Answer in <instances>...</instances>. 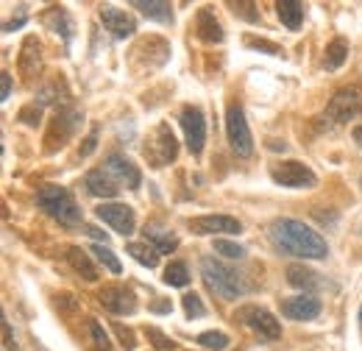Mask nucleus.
<instances>
[{"mask_svg":"<svg viewBox=\"0 0 362 351\" xmlns=\"http://www.w3.org/2000/svg\"><path fill=\"white\" fill-rule=\"evenodd\" d=\"M271 240L281 254L304 257V260H323L329 254L326 240L317 234L313 226L293 218H279L271 223Z\"/></svg>","mask_w":362,"mask_h":351,"instance_id":"1","label":"nucleus"},{"mask_svg":"<svg viewBox=\"0 0 362 351\" xmlns=\"http://www.w3.org/2000/svg\"><path fill=\"white\" fill-rule=\"evenodd\" d=\"M201 276H204V284L215 296H221L226 301H234V299H240V296L248 293V284L243 282V276L234 267H228L221 260H215V257H206L201 263Z\"/></svg>","mask_w":362,"mask_h":351,"instance_id":"2","label":"nucleus"},{"mask_svg":"<svg viewBox=\"0 0 362 351\" xmlns=\"http://www.w3.org/2000/svg\"><path fill=\"white\" fill-rule=\"evenodd\" d=\"M37 207L42 212H47L50 218L64 223V226H78L81 223V209L64 187H42L37 192Z\"/></svg>","mask_w":362,"mask_h":351,"instance_id":"3","label":"nucleus"},{"mask_svg":"<svg viewBox=\"0 0 362 351\" xmlns=\"http://www.w3.org/2000/svg\"><path fill=\"white\" fill-rule=\"evenodd\" d=\"M176 154H179L176 134L170 132L168 123H159V126L153 129V134L148 137V142H145V159H148L153 168H165V165H170V162L176 159Z\"/></svg>","mask_w":362,"mask_h":351,"instance_id":"4","label":"nucleus"},{"mask_svg":"<svg viewBox=\"0 0 362 351\" xmlns=\"http://www.w3.org/2000/svg\"><path fill=\"white\" fill-rule=\"evenodd\" d=\"M226 134H228V145L237 156H251L254 151V137L251 129L245 123V112L240 103H228L226 109Z\"/></svg>","mask_w":362,"mask_h":351,"instance_id":"5","label":"nucleus"},{"mask_svg":"<svg viewBox=\"0 0 362 351\" xmlns=\"http://www.w3.org/2000/svg\"><path fill=\"white\" fill-rule=\"evenodd\" d=\"M362 115V89L360 87H346L332 95L329 106H326V117L334 123H349Z\"/></svg>","mask_w":362,"mask_h":351,"instance_id":"6","label":"nucleus"},{"mask_svg":"<svg viewBox=\"0 0 362 351\" xmlns=\"http://www.w3.org/2000/svg\"><path fill=\"white\" fill-rule=\"evenodd\" d=\"M234 318H240L251 332H257L262 340H279L281 338V323L273 318L268 309L259 307H243Z\"/></svg>","mask_w":362,"mask_h":351,"instance_id":"7","label":"nucleus"},{"mask_svg":"<svg viewBox=\"0 0 362 351\" xmlns=\"http://www.w3.org/2000/svg\"><path fill=\"white\" fill-rule=\"evenodd\" d=\"M181 129L187 137V148L192 156H198L204 151V139H206V123L198 106H184L181 109Z\"/></svg>","mask_w":362,"mask_h":351,"instance_id":"8","label":"nucleus"},{"mask_svg":"<svg viewBox=\"0 0 362 351\" xmlns=\"http://www.w3.org/2000/svg\"><path fill=\"white\" fill-rule=\"evenodd\" d=\"M273 181L281 187H315L317 176L304 162H281L271 171Z\"/></svg>","mask_w":362,"mask_h":351,"instance_id":"9","label":"nucleus"},{"mask_svg":"<svg viewBox=\"0 0 362 351\" xmlns=\"http://www.w3.org/2000/svg\"><path fill=\"white\" fill-rule=\"evenodd\" d=\"M78 120H81V115H78V112H73V109H64V112H59V115L53 117L50 132H47V137H45L47 154H53L56 148H62V145L70 139V134L76 132Z\"/></svg>","mask_w":362,"mask_h":351,"instance_id":"10","label":"nucleus"},{"mask_svg":"<svg viewBox=\"0 0 362 351\" xmlns=\"http://www.w3.org/2000/svg\"><path fill=\"white\" fill-rule=\"evenodd\" d=\"M95 215L103 220V223H109L117 234H132L136 226L134 209L126 207V204H100L95 209Z\"/></svg>","mask_w":362,"mask_h":351,"instance_id":"11","label":"nucleus"},{"mask_svg":"<svg viewBox=\"0 0 362 351\" xmlns=\"http://www.w3.org/2000/svg\"><path fill=\"white\" fill-rule=\"evenodd\" d=\"M98 299H100L103 309H109L112 315H132V312H136L134 293L126 290L123 284H106Z\"/></svg>","mask_w":362,"mask_h":351,"instance_id":"12","label":"nucleus"},{"mask_svg":"<svg viewBox=\"0 0 362 351\" xmlns=\"http://www.w3.org/2000/svg\"><path fill=\"white\" fill-rule=\"evenodd\" d=\"M100 23H103V28H106L115 40H126V37H132L136 31L134 20H132L126 11L115 8V6H100Z\"/></svg>","mask_w":362,"mask_h":351,"instance_id":"13","label":"nucleus"},{"mask_svg":"<svg viewBox=\"0 0 362 351\" xmlns=\"http://www.w3.org/2000/svg\"><path fill=\"white\" fill-rule=\"evenodd\" d=\"M189 229L195 234H240V220L228 215H204L189 220Z\"/></svg>","mask_w":362,"mask_h":351,"instance_id":"14","label":"nucleus"},{"mask_svg":"<svg viewBox=\"0 0 362 351\" xmlns=\"http://www.w3.org/2000/svg\"><path fill=\"white\" fill-rule=\"evenodd\" d=\"M106 171H109V176H112L117 184H126L129 190H136V187H139V168H136L132 159H126L123 154H109Z\"/></svg>","mask_w":362,"mask_h":351,"instance_id":"15","label":"nucleus"},{"mask_svg":"<svg viewBox=\"0 0 362 351\" xmlns=\"http://www.w3.org/2000/svg\"><path fill=\"white\" fill-rule=\"evenodd\" d=\"M281 315L293 318V321H313L320 315V301L313 296H296V299H284L281 301Z\"/></svg>","mask_w":362,"mask_h":351,"instance_id":"16","label":"nucleus"},{"mask_svg":"<svg viewBox=\"0 0 362 351\" xmlns=\"http://www.w3.org/2000/svg\"><path fill=\"white\" fill-rule=\"evenodd\" d=\"M17 67H20V76H23V79H34V76L42 70V47H40V42H37L34 37H28V40L23 42Z\"/></svg>","mask_w":362,"mask_h":351,"instance_id":"17","label":"nucleus"},{"mask_svg":"<svg viewBox=\"0 0 362 351\" xmlns=\"http://www.w3.org/2000/svg\"><path fill=\"white\" fill-rule=\"evenodd\" d=\"M87 190H90L92 195H98V198H115L120 190H117V181L109 176L106 168H100V171H90L87 173Z\"/></svg>","mask_w":362,"mask_h":351,"instance_id":"18","label":"nucleus"},{"mask_svg":"<svg viewBox=\"0 0 362 351\" xmlns=\"http://www.w3.org/2000/svg\"><path fill=\"white\" fill-rule=\"evenodd\" d=\"M195 34H198L204 42H223V28H221V23L215 20V14H212L209 8H201V11H198Z\"/></svg>","mask_w":362,"mask_h":351,"instance_id":"19","label":"nucleus"},{"mask_svg":"<svg viewBox=\"0 0 362 351\" xmlns=\"http://www.w3.org/2000/svg\"><path fill=\"white\" fill-rule=\"evenodd\" d=\"M287 282H290L293 287L304 290V293H310V290H317V287H320V276H317L315 270L304 267V265H290V267H287Z\"/></svg>","mask_w":362,"mask_h":351,"instance_id":"20","label":"nucleus"},{"mask_svg":"<svg viewBox=\"0 0 362 351\" xmlns=\"http://www.w3.org/2000/svg\"><path fill=\"white\" fill-rule=\"evenodd\" d=\"M134 8H139L145 17H151V20H159V23H170L173 20V8H170V3H165V0H134L132 3Z\"/></svg>","mask_w":362,"mask_h":351,"instance_id":"21","label":"nucleus"},{"mask_svg":"<svg viewBox=\"0 0 362 351\" xmlns=\"http://www.w3.org/2000/svg\"><path fill=\"white\" fill-rule=\"evenodd\" d=\"M276 14H279V20L287 25V28H298L301 25V20H304V6L298 3V0H279L276 3Z\"/></svg>","mask_w":362,"mask_h":351,"instance_id":"22","label":"nucleus"},{"mask_svg":"<svg viewBox=\"0 0 362 351\" xmlns=\"http://www.w3.org/2000/svg\"><path fill=\"white\" fill-rule=\"evenodd\" d=\"M126 251H129V257H134L136 263L145 265V267H156L159 265V251L153 246H148V243H129Z\"/></svg>","mask_w":362,"mask_h":351,"instance_id":"23","label":"nucleus"},{"mask_svg":"<svg viewBox=\"0 0 362 351\" xmlns=\"http://www.w3.org/2000/svg\"><path fill=\"white\" fill-rule=\"evenodd\" d=\"M67 260H70V265H73V267H76V270H78V273H81L87 282H98V270L92 267L90 257H87V254H84L78 246H73V248L67 251Z\"/></svg>","mask_w":362,"mask_h":351,"instance_id":"24","label":"nucleus"},{"mask_svg":"<svg viewBox=\"0 0 362 351\" xmlns=\"http://www.w3.org/2000/svg\"><path fill=\"white\" fill-rule=\"evenodd\" d=\"M346 56H349V42H346V40H334V42H329V47H326L323 67H326V70H337V67L346 62Z\"/></svg>","mask_w":362,"mask_h":351,"instance_id":"25","label":"nucleus"},{"mask_svg":"<svg viewBox=\"0 0 362 351\" xmlns=\"http://www.w3.org/2000/svg\"><path fill=\"white\" fill-rule=\"evenodd\" d=\"M145 234H148V240L153 243V248H156L159 254H170V251L179 248V240H176L173 234H165V231H148V229H145Z\"/></svg>","mask_w":362,"mask_h":351,"instance_id":"26","label":"nucleus"},{"mask_svg":"<svg viewBox=\"0 0 362 351\" xmlns=\"http://www.w3.org/2000/svg\"><path fill=\"white\" fill-rule=\"evenodd\" d=\"M165 282H168L170 287H184V284L189 282V273H187V267L181 263H170L165 267Z\"/></svg>","mask_w":362,"mask_h":351,"instance_id":"27","label":"nucleus"},{"mask_svg":"<svg viewBox=\"0 0 362 351\" xmlns=\"http://www.w3.org/2000/svg\"><path fill=\"white\" fill-rule=\"evenodd\" d=\"M92 254L98 257V263L106 265V267H109L112 273H120V270H123V265H120V260H117V257H115V254H112V251H109L106 246L95 243V246H92Z\"/></svg>","mask_w":362,"mask_h":351,"instance_id":"28","label":"nucleus"},{"mask_svg":"<svg viewBox=\"0 0 362 351\" xmlns=\"http://www.w3.org/2000/svg\"><path fill=\"white\" fill-rule=\"evenodd\" d=\"M198 343L212 351H223L228 346V338L223 332H204V335H198Z\"/></svg>","mask_w":362,"mask_h":351,"instance_id":"29","label":"nucleus"},{"mask_svg":"<svg viewBox=\"0 0 362 351\" xmlns=\"http://www.w3.org/2000/svg\"><path fill=\"white\" fill-rule=\"evenodd\" d=\"M215 254H221L226 260H240V257H245V248L237 243H228V240H215Z\"/></svg>","mask_w":362,"mask_h":351,"instance_id":"30","label":"nucleus"},{"mask_svg":"<svg viewBox=\"0 0 362 351\" xmlns=\"http://www.w3.org/2000/svg\"><path fill=\"white\" fill-rule=\"evenodd\" d=\"M87 329H90V335H92V343H95L100 351H109L112 343H109V335L103 332V326H100L98 321H87Z\"/></svg>","mask_w":362,"mask_h":351,"instance_id":"31","label":"nucleus"},{"mask_svg":"<svg viewBox=\"0 0 362 351\" xmlns=\"http://www.w3.org/2000/svg\"><path fill=\"white\" fill-rule=\"evenodd\" d=\"M181 304H184V312L189 315V318H201L206 309H204V304H201V299L195 296V293H187L184 299H181Z\"/></svg>","mask_w":362,"mask_h":351,"instance_id":"32","label":"nucleus"},{"mask_svg":"<svg viewBox=\"0 0 362 351\" xmlns=\"http://www.w3.org/2000/svg\"><path fill=\"white\" fill-rule=\"evenodd\" d=\"M245 45H248V47H254V50H265V53H271V56H284V50H281L279 45L268 42V40H254V37H245Z\"/></svg>","mask_w":362,"mask_h":351,"instance_id":"33","label":"nucleus"},{"mask_svg":"<svg viewBox=\"0 0 362 351\" xmlns=\"http://www.w3.org/2000/svg\"><path fill=\"white\" fill-rule=\"evenodd\" d=\"M148 338H151V343H153V349L159 351H168V349H176V343L168 338V335H162L159 329H148Z\"/></svg>","mask_w":362,"mask_h":351,"instance_id":"34","label":"nucleus"},{"mask_svg":"<svg viewBox=\"0 0 362 351\" xmlns=\"http://www.w3.org/2000/svg\"><path fill=\"white\" fill-rule=\"evenodd\" d=\"M115 332H117V338H120V343L126 346V351H132L136 346V340H134V332L132 329H126L123 323H115Z\"/></svg>","mask_w":362,"mask_h":351,"instance_id":"35","label":"nucleus"},{"mask_svg":"<svg viewBox=\"0 0 362 351\" xmlns=\"http://www.w3.org/2000/svg\"><path fill=\"white\" fill-rule=\"evenodd\" d=\"M20 120H23L25 126H37V123H40V106H28V109H23V112H20Z\"/></svg>","mask_w":362,"mask_h":351,"instance_id":"36","label":"nucleus"},{"mask_svg":"<svg viewBox=\"0 0 362 351\" xmlns=\"http://www.w3.org/2000/svg\"><path fill=\"white\" fill-rule=\"evenodd\" d=\"M8 95H11V76L3 73L0 76V100H8Z\"/></svg>","mask_w":362,"mask_h":351,"instance_id":"37","label":"nucleus"},{"mask_svg":"<svg viewBox=\"0 0 362 351\" xmlns=\"http://www.w3.org/2000/svg\"><path fill=\"white\" fill-rule=\"evenodd\" d=\"M95 145H98V134L92 132L90 137H87V139H84V148H81V151H78V154H81V159H84V156H90L92 151H95Z\"/></svg>","mask_w":362,"mask_h":351,"instance_id":"38","label":"nucleus"},{"mask_svg":"<svg viewBox=\"0 0 362 351\" xmlns=\"http://www.w3.org/2000/svg\"><path fill=\"white\" fill-rule=\"evenodd\" d=\"M23 23H25V17H17V20H14V23H6V25H3V31H6V34H8V31H14V28H20V25H23Z\"/></svg>","mask_w":362,"mask_h":351,"instance_id":"39","label":"nucleus"},{"mask_svg":"<svg viewBox=\"0 0 362 351\" xmlns=\"http://www.w3.org/2000/svg\"><path fill=\"white\" fill-rule=\"evenodd\" d=\"M84 231H87V234H90V237H95V240H98V237H103V234H100V231H98V229H92V226H84Z\"/></svg>","mask_w":362,"mask_h":351,"instance_id":"40","label":"nucleus"},{"mask_svg":"<svg viewBox=\"0 0 362 351\" xmlns=\"http://www.w3.org/2000/svg\"><path fill=\"white\" fill-rule=\"evenodd\" d=\"M354 139L362 145V126H357V129H354Z\"/></svg>","mask_w":362,"mask_h":351,"instance_id":"41","label":"nucleus"},{"mask_svg":"<svg viewBox=\"0 0 362 351\" xmlns=\"http://www.w3.org/2000/svg\"><path fill=\"white\" fill-rule=\"evenodd\" d=\"M360 318H362V309H360Z\"/></svg>","mask_w":362,"mask_h":351,"instance_id":"42","label":"nucleus"}]
</instances>
